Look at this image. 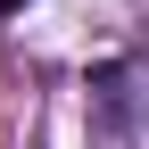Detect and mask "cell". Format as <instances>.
I'll list each match as a JSON object with an SVG mask.
<instances>
[{
  "label": "cell",
  "mask_w": 149,
  "mask_h": 149,
  "mask_svg": "<svg viewBox=\"0 0 149 149\" xmlns=\"http://www.w3.org/2000/svg\"><path fill=\"white\" fill-rule=\"evenodd\" d=\"M17 8H25V0H0V17H17Z\"/></svg>",
  "instance_id": "cell-2"
},
{
  "label": "cell",
  "mask_w": 149,
  "mask_h": 149,
  "mask_svg": "<svg viewBox=\"0 0 149 149\" xmlns=\"http://www.w3.org/2000/svg\"><path fill=\"white\" fill-rule=\"evenodd\" d=\"M100 108H108V149H149V91H124L116 66L100 74Z\"/></svg>",
  "instance_id": "cell-1"
}]
</instances>
